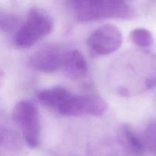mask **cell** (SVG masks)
<instances>
[{
	"label": "cell",
	"instance_id": "1",
	"mask_svg": "<svg viewBox=\"0 0 156 156\" xmlns=\"http://www.w3.org/2000/svg\"><path fill=\"white\" fill-rule=\"evenodd\" d=\"M74 14L83 22L102 18H114L127 19L133 12L122 0H70Z\"/></svg>",
	"mask_w": 156,
	"mask_h": 156
},
{
	"label": "cell",
	"instance_id": "2",
	"mask_svg": "<svg viewBox=\"0 0 156 156\" xmlns=\"http://www.w3.org/2000/svg\"><path fill=\"white\" fill-rule=\"evenodd\" d=\"M53 27V21L45 12L39 9H30L25 24L17 32L15 43L17 46L23 48L31 47L49 34Z\"/></svg>",
	"mask_w": 156,
	"mask_h": 156
},
{
	"label": "cell",
	"instance_id": "3",
	"mask_svg": "<svg viewBox=\"0 0 156 156\" xmlns=\"http://www.w3.org/2000/svg\"><path fill=\"white\" fill-rule=\"evenodd\" d=\"M13 120L22 130L29 147L34 149L41 143V123L38 111L33 103L21 101L14 108Z\"/></svg>",
	"mask_w": 156,
	"mask_h": 156
},
{
	"label": "cell",
	"instance_id": "4",
	"mask_svg": "<svg viewBox=\"0 0 156 156\" xmlns=\"http://www.w3.org/2000/svg\"><path fill=\"white\" fill-rule=\"evenodd\" d=\"M108 109V104L98 95H71L58 109L66 117H82L84 115L100 116Z\"/></svg>",
	"mask_w": 156,
	"mask_h": 156
},
{
	"label": "cell",
	"instance_id": "5",
	"mask_svg": "<svg viewBox=\"0 0 156 156\" xmlns=\"http://www.w3.org/2000/svg\"><path fill=\"white\" fill-rule=\"evenodd\" d=\"M123 41L122 33L113 24H105L93 31L88 38V47L98 55H108L117 51Z\"/></svg>",
	"mask_w": 156,
	"mask_h": 156
},
{
	"label": "cell",
	"instance_id": "6",
	"mask_svg": "<svg viewBox=\"0 0 156 156\" xmlns=\"http://www.w3.org/2000/svg\"><path fill=\"white\" fill-rule=\"evenodd\" d=\"M66 52L60 47L47 46L33 54L30 64L34 69L43 73H52L62 67Z\"/></svg>",
	"mask_w": 156,
	"mask_h": 156
},
{
	"label": "cell",
	"instance_id": "7",
	"mask_svg": "<svg viewBox=\"0 0 156 156\" xmlns=\"http://www.w3.org/2000/svg\"><path fill=\"white\" fill-rule=\"evenodd\" d=\"M62 68L66 75L72 79H82L88 73V66L85 58L77 50L66 52Z\"/></svg>",
	"mask_w": 156,
	"mask_h": 156
},
{
	"label": "cell",
	"instance_id": "8",
	"mask_svg": "<svg viewBox=\"0 0 156 156\" xmlns=\"http://www.w3.org/2000/svg\"><path fill=\"white\" fill-rule=\"evenodd\" d=\"M119 140L121 144L132 153L140 155L146 150L143 140L140 139L129 125H123L119 130Z\"/></svg>",
	"mask_w": 156,
	"mask_h": 156
},
{
	"label": "cell",
	"instance_id": "9",
	"mask_svg": "<svg viewBox=\"0 0 156 156\" xmlns=\"http://www.w3.org/2000/svg\"><path fill=\"white\" fill-rule=\"evenodd\" d=\"M70 95L71 94L66 89L57 87L41 91L38 94V100L45 106L58 110Z\"/></svg>",
	"mask_w": 156,
	"mask_h": 156
},
{
	"label": "cell",
	"instance_id": "10",
	"mask_svg": "<svg viewBox=\"0 0 156 156\" xmlns=\"http://www.w3.org/2000/svg\"><path fill=\"white\" fill-rule=\"evenodd\" d=\"M130 37L134 44L141 47H149L153 42L152 34L145 28H136L133 30Z\"/></svg>",
	"mask_w": 156,
	"mask_h": 156
},
{
	"label": "cell",
	"instance_id": "11",
	"mask_svg": "<svg viewBox=\"0 0 156 156\" xmlns=\"http://www.w3.org/2000/svg\"><path fill=\"white\" fill-rule=\"evenodd\" d=\"M146 149L156 155V122L148 125L143 138Z\"/></svg>",
	"mask_w": 156,
	"mask_h": 156
},
{
	"label": "cell",
	"instance_id": "12",
	"mask_svg": "<svg viewBox=\"0 0 156 156\" xmlns=\"http://www.w3.org/2000/svg\"><path fill=\"white\" fill-rule=\"evenodd\" d=\"M18 24V19L15 16L7 14L0 15V29L5 31L13 30Z\"/></svg>",
	"mask_w": 156,
	"mask_h": 156
},
{
	"label": "cell",
	"instance_id": "13",
	"mask_svg": "<svg viewBox=\"0 0 156 156\" xmlns=\"http://www.w3.org/2000/svg\"><path fill=\"white\" fill-rule=\"evenodd\" d=\"M6 141V134L5 132L2 128H0V146Z\"/></svg>",
	"mask_w": 156,
	"mask_h": 156
},
{
	"label": "cell",
	"instance_id": "14",
	"mask_svg": "<svg viewBox=\"0 0 156 156\" xmlns=\"http://www.w3.org/2000/svg\"><path fill=\"white\" fill-rule=\"evenodd\" d=\"M3 80H4V72L0 69V88L2 85Z\"/></svg>",
	"mask_w": 156,
	"mask_h": 156
}]
</instances>
